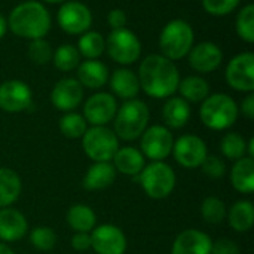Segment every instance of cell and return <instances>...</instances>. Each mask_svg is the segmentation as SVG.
<instances>
[{
    "instance_id": "cell-19",
    "label": "cell",
    "mask_w": 254,
    "mask_h": 254,
    "mask_svg": "<svg viewBox=\"0 0 254 254\" xmlns=\"http://www.w3.org/2000/svg\"><path fill=\"white\" fill-rule=\"evenodd\" d=\"M213 240L199 229L180 232L171 247V254H211Z\"/></svg>"
},
{
    "instance_id": "cell-13",
    "label": "cell",
    "mask_w": 254,
    "mask_h": 254,
    "mask_svg": "<svg viewBox=\"0 0 254 254\" xmlns=\"http://www.w3.org/2000/svg\"><path fill=\"white\" fill-rule=\"evenodd\" d=\"M91 249L97 254H125L128 241L124 231L110 223L95 226L91 231Z\"/></svg>"
},
{
    "instance_id": "cell-17",
    "label": "cell",
    "mask_w": 254,
    "mask_h": 254,
    "mask_svg": "<svg viewBox=\"0 0 254 254\" xmlns=\"http://www.w3.org/2000/svg\"><path fill=\"white\" fill-rule=\"evenodd\" d=\"M83 100V86L74 77H64L55 83L51 101L61 112H73Z\"/></svg>"
},
{
    "instance_id": "cell-43",
    "label": "cell",
    "mask_w": 254,
    "mask_h": 254,
    "mask_svg": "<svg viewBox=\"0 0 254 254\" xmlns=\"http://www.w3.org/2000/svg\"><path fill=\"white\" fill-rule=\"evenodd\" d=\"M241 112L247 119H253L254 118V94L250 92L241 103Z\"/></svg>"
},
{
    "instance_id": "cell-25",
    "label": "cell",
    "mask_w": 254,
    "mask_h": 254,
    "mask_svg": "<svg viewBox=\"0 0 254 254\" xmlns=\"http://www.w3.org/2000/svg\"><path fill=\"white\" fill-rule=\"evenodd\" d=\"M231 185L232 188L244 195L254 192V159L244 156L234 162L231 170Z\"/></svg>"
},
{
    "instance_id": "cell-7",
    "label": "cell",
    "mask_w": 254,
    "mask_h": 254,
    "mask_svg": "<svg viewBox=\"0 0 254 254\" xmlns=\"http://www.w3.org/2000/svg\"><path fill=\"white\" fill-rule=\"evenodd\" d=\"M119 138L109 127H91L82 135V149L92 162H112Z\"/></svg>"
},
{
    "instance_id": "cell-6",
    "label": "cell",
    "mask_w": 254,
    "mask_h": 254,
    "mask_svg": "<svg viewBox=\"0 0 254 254\" xmlns=\"http://www.w3.org/2000/svg\"><path fill=\"white\" fill-rule=\"evenodd\" d=\"M137 177L144 193L156 201L168 198L174 192L177 183L173 167L165 161H152L150 164H146Z\"/></svg>"
},
{
    "instance_id": "cell-26",
    "label": "cell",
    "mask_w": 254,
    "mask_h": 254,
    "mask_svg": "<svg viewBox=\"0 0 254 254\" xmlns=\"http://www.w3.org/2000/svg\"><path fill=\"white\" fill-rule=\"evenodd\" d=\"M226 220L229 226L238 232L244 234L249 232L254 225V207L253 202L249 199H240L231 205L226 213Z\"/></svg>"
},
{
    "instance_id": "cell-3",
    "label": "cell",
    "mask_w": 254,
    "mask_h": 254,
    "mask_svg": "<svg viewBox=\"0 0 254 254\" xmlns=\"http://www.w3.org/2000/svg\"><path fill=\"white\" fill-rule=\"evenodd\" d=\"M149 119L150 112L144 101L138 98L127 100L121 107H118L113 119V131L119 140L134 141L140 138L147 128Z\"/></svg>"
},
{
    "instance_id": "cell-46",
    "label": "cell",
    "mask_w": 254,
    "mask_h": 254,
    "mask_svg": "<svg viewBox=\"0 0 254 254\" xmlns=\"http://www.w3.org/2000/svg\"><path fill=\"white\" fill-rule=\"evenodd\" d=\"M0 254H15L13 250L6 244V243H0Z\"/></svg>"
},
{
    "instance_id": "cell-44",
    "label": "cell",
    "mask_w": 254,
    "mask_h": 254,
    "mask_svg": "<svg viewBox=\"0 0 254 254\" xmlns=\"http://www.w3.org/2000/svg\"><path fill=\"white\" fill-rule=\"evenodd\" d=\"M6 30H7V21H6V18L0 13V39L6 34Z\"/></svg>"
},
{
    "instance_id": "cell-4",
    "label": "cell",
    "mask_w": 254,
    "mask_h": 254,
    "mask_svg": "<svg viewBox=\"0 0 254 254\" xmlns=\"http://www.w3.org/2000/svg\"><path fill=\"white\" fill-rule=\"evenodd\" d=\"M240 107L237 101L223 92L208 95L199 107V119L208 129H229L238 119Z\"/></svg>"
},
{
    "instance_id": "cell-30",
    "label": "cell",
    "mask_w": 254,
    "mask_h": 254,
    "mask_svg": "<svg viewBox=\"0 0 254 254\" xmlns=\"http://www.w3.org/2000/svg\"><path fill=\"white\" fill-rule=\"evenodd\" d=\"M77 51L86 60H97L106 51V39L98 31H85L77 42Z\"/></svg>"
},
{
    "instance_id": "cell-5",
    "label": "cell",
    "mask_w": 254,
    "mask_h": 254,
    "mask_svg": "<svg viewBox=\"0 0 254 254\" xmlns=\"http://www.w3.org/2000/svg\"><path fill=\"white\" fill-rule=\"evenodd\" d=\"M195 33L192 25L185 19H171L159 34L161 55L171 61L185 58L193 46Z\"/></svg>"
},
{
    "instance_id": "cell-23",
    "label": "cell",
    "mask_w": 254,
    "mask_h": 254,
    "mask_svg": "<svg viewBox=\"0 0 254 254\" xmlns=\"http://www.w3.org/2000/svg\"><path fill=\"white\" fill-rule=\"evenodd\" d=\"M109 68L98 60H85L77 65V80L83 88L98 89L109 82Z\"/></svg>"
},
{
    "instance_id": "cell-41",
    "label": "cell",
    "mask_w": 254,
    "mask_h": 254,
    "mask_svg": "<svg viewBox=\"0 0 254 254\" xmlns=\"http://www.w3.org/2000/svg\"><path fill=\"white\" fill-rule=\"evenodd\" d=\"M70 246L76 252H88L91 249V235L86 232H74L70 240Z\"/></svg>"
},
{
    "instance_id": "cell-32",
    "label": "cell",
    "mask_w": 254,
    "mask_h": 254,
    "mask_svg": "<svg viewBox=\"0 0 254 254\" xmlns=\"http://www.w3.org/2000/svg\"><path fill=\"white\" fill-rule=\"evenodd\" d=\"M220 152L229 161H238L247 156V140L238 132H226L220 141Z\"/></svg>"
},
{
    "instance_id": "cell-21",
    "label": "cell",
    "mask_w": 254,
    "mask_h": 254,
    "mask_svg": "<svg viewBox=\"0 0 254 254\" xmlns=\"http://www.w3.org/2000/svg\"><path fill=\"white\" fill-rule=\"evenodd\" d=\"M109 85L112 92L122 100L137 98L140 92V82L137 74L131 68H116L112 76H109Z\"/></svg>"
},
{
    "instance_id": "cell-14",
    "label": "cell",
    "mask_w": 254,
    "mask_h": 254,
    "mask_svg": "<svg viewBox=\"0 0 254 254\" xmlns=\"http://www.w3.org/2000/svg\"><path fill=\"white\" fill-rule=\"evenodd\" d=\"M118 112V101L113 94L97 92L91 95L83 104L82 116L91 127H106L115 119Z\"/></svg>"
},
{
    "instance_id": "cell-47",
    "label": "cell",
    "mask_w": 254,
    "mask_h": 254,
    "mask_svg": "<svg viewBox=\"0 0 254 254\" xmlns=\"http://www.w3.org/2000/svg\"><path fill=\"white\" fill-rule=\"evenodd\" d=\"M43 1H46V3H63L65 0H43Z\"/></svg>"
},
{
    "instance_id": "cell-8",
    "label": "cell",
    "mask_w": 254,
    "mask_h": 254,
    "mask_svg": "<svg viewBox=\"0 0 254 254\" xmlns=\"http://www.w3.org/2000/svg\"><path fill=\"white\" fill-rule=\"evenodd\" d=\"M106 51L113 61L122 65H129L140 58L141 42L134 31L124 27L110 31L106 39Z\"/></svg>"
},
{
    "instance_id": "cell-45",
    "label": "cell",
    "mask_w": 254,
    "mask_h": 254,
    "mask_svg": "<svg viewBox=\"0 0 254 254\" xmlns=\"http://www.w3.org/2000/svg\"><path fill=\"white\" fill-rule=\"evenodd\" d=\"M247 156L254 158V138L250 137L249 141H247Z\"/></svg>"
},
{
    "instance_id": "cell-12",
    "label": "cell",
    "mask_w": 254,
    "mask_h": 254,
    "mask_svg": "<svg viewBox=\"0 0 254 254\" xmlns=\"http://www.w3.org/2000/svg\"><path fill=\"white\" fill-rule=\"evenodd\" d=\"M173 156L179 165L188 170L201 167L204 159L208 155L205 141L195 134H185L174 141Z\"/></svg>"
},
{
    "instance_id": "cell-1",
    "label": "cell",
    "mask_w": 254,
    "mask_h": 254,
    "mask_svg": "<svg viewBox=\"0 0 254 254\" xmlns=\"http://www.w3.org/2000/svg\"><path fill=\"white\" fill-rule=\"evenodd\" d=\"M140 89H143L152 98H170L179 88L180 73L174 61L165 58L161 54L147 55L137 73Z\"/></svg>"
},
{
    "instance_id": "cell-2",
    "label": "cell",
    "mask_w": 254,
    "mask_h": 254,
    "mask_svg": "<svg viewBox=\"0 0 254 254\" xmlns=\"http://www.w3.org/2000/svg\"><path fill=\"white\" fill-rule=\"evenodd\" d=\"M6 21L13 34L30 40L45 39L52 25L49 10L36 0H27L15 6Z\"/></svg>"
},
{
    "instance_id": "cell-9",
    "label": "cell",
    "mask_w": 254,
    "mask_h": 254,
    "mask_svg": "<svg viewBox=\"0 0 254 254\" xmlns=\"http://www.w3.org/2000/svg\"><path fill=\"white\" fill-rule=\"evenodd\" d=\"M174 146L171 129L165 125H152L140 137V152L150 161H165Z\"/></svg>"
},
{
    "instance_id": "cell-33",
    "label": "cell",
    "mask_w": 254,
    "mask_h": 254,
    "mask_svg": "<svg viewBox=\"0 0 254 254\" xmlns=\"http://www.w3.org/2000/svg\"><path fill=\"white\" fill-rule=\"evenodd\" d=\"M58 128L61 134L70 140L82 138L85 131L88 129V122L80 113L76 112H67L63 115L58 121Z\"/></svg>"
},
{
    "instance_id": "cell-36",
    "label": "cell",
    "mask_w": 254,
    "mask_h": 254,
    "mask_svg": "<svg viewBox=\"0 0 254 254\" xmlns=\"http://www.w3.org/2000/svg\"><path fill=\"white\" fill-rule=\"evenodd\" d=\"M57 234L49 226H36L30 231V243L39 252H51L57 246Z\"/></svg>"
},
{
    "instance_id": "cell-28",
    "label": "cell",
    "mask_w": 254,
    "mask_h": 254,
    "mask_svg": "<svg viewBox=\"0 0 254 254\" xmlns=\"http://www.w3.org/2000/svg\"><path fill=\"white\" fill-rule=\"evenodd\" d=\"M67 225L74 232H86L91 234V231L97 226V216L95 211L86 205V204H74L67 211Z\"/></svg>"
},
{
    "instance_id": "cell-34",
    "label": "cell",
    "mask_w": 254,
    "mask_h": 254,
    "mask_svg": "<svg viewBox=\"0 0 254 254\" xmlns=\"http://www.w3.org/2000/svg\"><path fill=\"white\" fill-rule=\"evenodd\" d=\"M228 207L217 196H207L201 204V216L205 223L220 225L226 220Z\"/></svg>"
},
{
    "instance_id": "cell-18",
    "label": "cell",
    "mask_w": 254,
    "mask_h": 254,
    "mask_svg": "<svg viewBox=\"0 0 254 254\" xmlns=\"http://www.w3.org/2000/svg\"><path fill=\"white\" fill-rule=\"evenodd\" d=\"M28 234V222L25 216L12 207L0 208V241L15 243Z\"/></svg>"
},
{
    "instance_id": "cell-10",
    "label": "cell",
    "mask_w": 254,
    "mask_h": 254,
    "mask_svg": "<svg viewBox=\"0 0 254 254\" xmlns=\"http://www.w3.org/2000/svg\"><path fill=\"white\" fill-rule=\"evenodd\" d=\"M57 22L67 34H83L92 25V13L82 1H64L58 9Z\"/></svg>"
},
{
    "instance_id": "cell-29",
    "label": "cell",
    "mask_w": 254,
    "mask_h": 254,
    "mask_svg": "<svg viewBox=\"0 0 254 254\" xmlns=\"http://www.w3.org/2000/svg\"><path fill=\"white\" fill-rule=\"evenodd\" d=\"M177 91L188 103H202L210 95V85L201 76H186L180 79Z\"/></svg>"
},
{
    "instance_id": "cell-15",
    "label": "cell",
    "mask_w": 254,
    "mask_h": 254,
    "mask_svg": "<svg viewBox=\"0 0 254 254\" xmlns=\"http://www.w3.org/2000/svg\"><path fill=\"white\" fill-rule=\"evenodd\" d=\"M33 92L30 86L18 79L6 80L0 85V109L7 113H19L31 106Z\"/></svg>"
},
{
    "instance_id": "cell-39",
    "label": "cell",
    "mask_w": 254,
    "mask_h": 254,
    "mask_svg": "<svg viewBox=\"0 0 254 254\" xmlns=\"http://www.w3.org/2000/svg\"><path fill=\"white\" fill-rule=\"evenodd\" d=\"M199 168L210 179H222L226 174V164L217 155H207Z\"/></svg>"
},
{
    "instance_id": "cell-20",
    "label": "cell",
    "mask_w": 254,
    "mask_h": 254,
    "mask_svg": "<svg viewBox=\"0 0 254 254\" xmlns=\"http://www.w3.org/2000/svg\"><path fill=\"white\" fill-rule=\"evenodd\" d=\"M112 164L116 173L128 177H137L146 167V158L138 149L132 146H124L118 149L112 159Z\"/></svg>"
},
{
    "instance_id": "cell-22",
    "label": "cell",
    "mask_w": 254,
    "mask_h": 254,
    "mask_svg": "<svg viewBox=\"0 0 254 254\" xmlns=\"http://www.w3.org/2000/svg\"><path fill=\"white\" fill-rule=\"evenodd\" d=\"M116 170L112 162H94L83 176L82 185L86 190H104L116 180Z\"/></svg>"
},
{
    "instance_id": "cell-38",
    "label": "cell",
    "mask_w": 254,
    "mask_h": 254,
    "mask_svg": "<svg viewBox=\"0 0 254 254\" xmlns=\"http://www.w3.org/2000/svg\"><path fill=\"white\" fill-rule=\"evenodd\" d=\"M202 7L213 16H225L232 13L241 3V0H201Z\"/></svg>"
},
{
    "instance_id": "cell-42",
    "label": "cell",
    "mask_w": 254,
    "mask_h": 254,
    "mask_svg": "<svg viewBox=\"0 0 254 254\" xmlns=\"http://www.w3.org/2000/svg\"><path fill=\"white\" fill-rule=\"evenodd\" d=\"M107 22L112 30L124 28L127 25V13L122 9H113L107 13Z\"/></svg>"
},
{
    "instance_id": "cell-16",
    "label": "cell",
    "mask_w": 254,
    "mask_h": 254,
    "mask_svg": "<svg viewBox=\"0 0 254 254\" xmlns=\"http://www.w3.org/2000/svg\"><path fill=\"white\" fill-rule=\"evenodd\" d=\"M189 65L198 73H213L223 61V52L214 42H201L188 54Z\"/></svg>"
},
{
    "instance_id": "cell-11",
    "label": "cell",
    "mask_w": 254,
    "mask_h": 254,
    "mask_svg": "<svg viewBox=\"0 0 254 254\" xmlns=\"http://www.w3.org/2000/svg\"><path fill=\"white\" fill-rule=\"evenodd\" d=\"M226 83L240 92H253L254 91V54L241 52L235 55L225 71Z\"/></svg>"
},
{
    "instance_id": "cell-27",
    "label": "cell",
    "mask_w": 254,
    "mask_h": 254,
    "mask_svg": "<svg viewBox=\"0 0 254 254\" xmlns=\"http://www.w3.org/2000/svg\"><path fill=\"white\" fill-rule=\"evenodd\" d=\"M22 182L21 177L7 167H0V208L10 207L21 195Z\"/></svg>"
},
{
    "instance_id": "cell-40",
    "label": "cell",
    "mask_w": 254,
    "mask_h": 254,
    "mask_svg": "<svg viewBox=\"0 0 254 254\" xmlns=\"http://www.w3.org/2000/svg\"><path fill=\"white\" fill-rule=\"evenodd\" d=\"M240 246L231 238H219L211 244V254H240Z\"/></svg>"
},
{
    "instance_id": "cell-37",
    "label": "cell",
    "mask_w": 254,
    "mask_h": 254,
    "mask_svg": "<svg viewBox=\"0 0 254 254\" xmlns=\"http://www.w3.org/2000/svg\"><path fill=\"white\" fill-rule=\"evenodd\" d=\"M52 54H54V51H52L49 42L45 40V39L31 40L30 45H28V49H27L28 58L34 64H39V65H43V64L49 63L52 60Z\"/></svg>"
},
{
    "instance_id": "cell-35",
    "label": "cell",
    "mask_w": 254,
    "mask_h": 254,
    "mask_svg": "<svg viewBox=\"0 0 254 254\" xmlns=\"http://www.w3.org/2000/svg\"><path fill=\"white\" fill-rule=\"evenodd\" d=\"M237 34L240 39H243L247 43L254 42V4L249 3L246 4L237 15L235 21Z\"/></svg>"
},
{
    "instance_id": "cell-31",
    "label": "cell",
    "mask_w": 254,
    "mask_h": 254,
    "mask_svg": "<svg viewBox=\"0 0 254 254\" xmlns=\"http://www.w3.org/2000/svg\"><path fill=\"white\" fill-rule=\"evenodd\" d=\"M52 60H54V65L60 71L68 73V71L76 70L77 65L80 64V54L74 45L65 43V45H60L54 51Z\"/></svg>"
},
{
    "instance_id": "cell-24",
    "label": "cell",
    "mask_w": 254,
    "mask_h": 254,
    "mask_svg": "<svg viewBox=\"0 0 254 254\" xmlns=\"http://www.w3.org/2000/svg\"><path fill=\"white\" fill-rule=\"evenodd\" d=\"M192 110L186 100L182 97H170L162 107V119L167 128L180 129L190 119Z\"/></svg>"
}]
</instances>
